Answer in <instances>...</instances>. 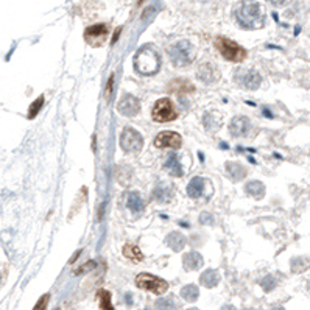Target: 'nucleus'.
Instances as JSON below:
<instances>
[{
    "instance_id": "obj_21",
    "label": "nucleus",
    "mask_w": 310,
    "mask_h": 310,
    "mask_svg": "<svg viewBox=\"0 0 310 310\" xmlns=\"http://www.w3.org/2000/svg\"><path fill=\"white\" fill-rule=\"evenodd\" d=\"M172 187L167 184H159L154 189V198L158 200V203H169L172 200Z\"/></svg>"
},
{
    "instance_id": "obj_35",
    "label": "nucleus",
    "mask_w": 310,
    "mask_h": 310,
    "mask_svg": "<svg viewBox=\"0 0 310 310\" xmlns=\"http://www.w3.org/2000/svg\"><path fill=\"white\" fill-rule=\"evenodd\" d=\"M126 304H128V305H131V295H129V293L126 295Z\"/></svg>"
},
{
    "instance_id": "obj_31",
    "label": "nucleus",
    "mask_w": 310,
    "mask_h": 310,
    "mask_svg": "<svg viewBox=\"0 0 310 310\" xmlns=\"http://www.w3.org/2000/svg\"><path fill=\"white\" fill-rule=\"evenodd\" d=\"M48 298H50V296H48V295L42 296V298L39 299V302L36 304V307H35V308H42L44 305H47V301H48Z\"/></svg>"
},
{
    "instance_id": "obj_34",
    "label": "nucleus",
    "mask_w": 310,
    "mask_h": 310,
    "mask_svg": "<svg viewBox=\"0 0 310 310\" xmlns=\"http://www.w3.org/2000/svg\"><path fill=\"white\" fill-rule=\"evenodd\" d=\"M119 35H120V28H117V30H116V35H114V38H112V42H116V41H117Z\"/></svg>"
},
{
    "instance_id": "obj_24",
    "label": "nucleus",
    "mask_w": 310,
    "mask_h": 310,
    "mask_svg": "<svg viewBox=\"0 0 310 310\" xmlns=\"http://www.w3.org/2000/svg\"><path fill=\"white\" fill-rule=\"evenodd\" d=\"M123 256L129 260H133V262H140V260L143 259L142 251L137 247H134V245H125L123 247Z\"/></svg>"
},
{
    "instance_id": "obj_11",
    "label": "nucleus",
    "mask_w": 310,
    "mask_h": 310,
    "mask_svg": "<svg viewBox=\"0 0 310 310\" xmlns=\"http://www.w3.org/2000/svg\"><path fill=\"white\" fill-rule=\"evenodd\" d=\"M154 145L158 148H179L181 146V136L173 131H162L156 136Z\"/></svg>"
},
{
    "instance_id": "obj_19",
    "label": "nucleus",
    "mask_w": 310,
    "mask_h": 310,
    "mask_svg": "<svg viewBox=\"0 0 310 310\" xmlns=\"http://www.w3.org/2000/svg\"><path fill=\"white\" fill-rule=\"evenodd\" d=\"M245 192L251 195L253 198L260 200V198H264V195H265V186L260 181H250L247 186H245Z\"/></svg>"
},
{
    "instance_id": "obj_10",
    "label": "nucleus",
    "mask_w": 310,
    "mask_h": 310,
    "mask_svg": "<svg viewBox=\"0 0 310 310\" xmlns=\"http://www.w3.org/2000/svg\"><path fill=\"white\" fill-rule=\"evenodd\" d=\"M117 109H119L120 114H123V116L133 117V116H137V114H139V111H140V103H139V100L136 99L134 95L126 94V95L122 97V100L119 102Z\"/></svg>"
},
{
    "instance_id": "obj_6",
    "label": "nucleus",
    "mask_w": 310,
    "mask_h": 310,
    "mask_svg": "<svg viewBox=\"0 0 310 310\" xmlns=\"http://www.w3.org/2000/svg\"><path fill=\"white\" fill-rule=\"evenodd\" d=\"M120 145L126 153H137L143 146V139L134 128H125L120 136Z\"/></svg>"
},
{
    "instance_id": "obj_36",
    "label": "nucleus",
    "mask_w": 310,
    "mask_h": 310,
    "mask_svg": "<svg viewBox=\"0 0 310 310\" xmlns=\"http://www.w3.org/2000/svg\"><path fill=\"white\" fill-rule=\"evenodd\" d=\"M0 281H2V277H0Z\"/></svg>"
},
{
    "instance_id": "obj_5",
    "label": "nucleus",
    "mask_w": 310,
    "mask_h": 310,
    "mask_svg": "<svg viewBox=\"0 0 310 310\" xmlns=\"http://www.w3.org/2000/svg\"><path fill=\"white\" fill-rule=\"evenodd\" d=\"M136 285L142 290L153 291L156 295H164L169 288L167 281L161 279V277H156V276H151V274H146V273H140L136 277Z\"/></svg>"
},
{
    "instance_id": "obj_16",
    "label": "nucleus",
    "mask_w": 310,
    "mask_h": 310,
    "mask_svg": "<svg viewBox=\"0 0 310 310\" xmlns=\"http://www.w3.org/2000/svg\"><path fill=\"white\" fill-rule=\"evenodd\" d=\"M167 245L173 250V251H183V248L186 247V237L178 232V231H173L167 236Z\"/></svg>"
},
{
    "instance_id": "obj_25",
    "label": "nucleus",
    "mask_w": 310,
    "mask_h": 310,
    "mask_svg": "<svg viewBox=\"0 0 310 310\" xmlns=\"http://www.w3.org/2000/svg\"><path fill=\"white\" fill-rule=\"evenodd\" d=\"M99 299H100V308H112V304H111V295L109 291L106 290H102L99 293Z\"/></svg>"
},
{
    "instance_id": "obj_9",
    "label": "nucleus",
    "mask_w": 310,
    "mask_h": 310,
    "mask_svg": "<svg viewBox=\"0 0 310 310\" xmlns=\"http://www.w3.org/2000/svg\"><path fill=\"white\" fill-rule=\"evenodd\" d=\"M108 38V25L105 24H97V25H91L86 28L85 31V39L88 44L94 45V47H100L105 44Z\"/></svg>"
},
{
    "instance_id": "obj_30",
    "label": "nucleus",
    "mask_w": 310,
    "mask_h": 310,
    "mask_svg": "<svg viewBox=\"0 0 310 310\" xmlns=\"http://www.w3.org/2000/svg\"><path fill=\"white\" fill-rule=\"evenodd\" d=\"M200 221H201L203 224H206V223L212 224V223H214V218H212V215H210V214H207V212H203L201 217H200Z\"/></svg>"
},
{
    "instance_id": "obj_27",
    "label": "nucleus",
    "mask_w": 310,
    "mask_h": 310,
    "mask_svg": "<svg viewBox=\"0 0 310 310\" xmlns=\"http://www.w3.org/2000/svg\"><path fill=\"white\" fill-rule=\"evenodd\" d=\"M260 285H262V288L265 291H270L276 287V281H274V277L273 276H265L262 281H260Z\"/></svg>"
},
{
    "instance_id": "obj_4",
    "label": "nucleus",
    "mask_w": 310,
    "mask_h": 310,
    "mask_svg": "<svg viewBox=\"0 0 310 310\" xmlns=\"http://www.w3.org/2000/svg\"><path fill=\"white\" fill-rule=\"evenodd\" d=\"M215 45L220 50L221 56L227 61H232V62H242L247 56V52H245V48L240 47L237 42L234 41H229L226 38H217L215 39Z\"/></svg>"
},
{
    "instance_id": "obj_15",
    "label": "nucleus",
    "mask_w": 310,
    "mask_h": 310,
    "mask_svg": "<svg viewBox=\"0 0 310 310\" xmlns=\"http://www.w3.org/2000/svg\"><path fill=\"white\" fill-rule=\"evenodd\" d=\"M198 76L201 81H204V83H212V81H215L218 78V70L215 66H212L210 62H204L198 69Z\"/></svg>"
},
{
    "instance_id": "obj_2",
    "label": "nucleus",
    "mask_w": 310,
    "mask_h": 310,
    "mask_svg": "<svg viewBox=\"0 0 310 310\" xmlns=\"http://www.w3.org/2000/svg\"><path fill=\"white\" fill-rule=\"evenodd\" d=\"M159 66V56L151 47H142L134 58V67L142 75H154Z\"/></svg>"
},
{
    "instance_id": "obj_20",
    "label": "nucleus",
    "mask_w": 310,
    "mask_h": 310,
    "mask_svg": "<svg viewBox=\"0 0 310 310\" xmlns=\"http://www.w3.org/2000/svg\"><path fill=\"white\" fill-rule=\"evenodd\" d=\"M166 169L170 172V175H173V176H176V178L183 176V166H181V162H179L176 153H172V154L167 158Z\"/></svg>"
},
{
    "instance_id": "obj_12",
    "label": "nucleus",
    "mask_w": 310,
    "mask_h": 310,
    "mask_svg": "<svg viewBox=\"0 0 310 310\" xmlns=\"http://www.w3.org/2000/svg\"><path fill=\"white\" fill-rule=\"evenodd\" d=\"M250 129V120L243 116H237L232 119L231 125H229V133L234 136V137H242L248 133Z\"/></svg>"
},
{
    "instance_id": "obj_13",
    "label": "nucleus",
    "mask_w": 310,
    "mask_h": 310,
    "mask_svg": "<svg viewBox=\"0 0 310 310\" xmlns=\"http://www.w3.org/2000/svg\"><path fill=\"white\" fill-rule=\"evenodd\" d=\"M204 264V260L201 257L200 253L197 251H190V253H186L184 257H183V265L186 270L189 271H193V270H200Z\"/></svg>"
},
{
    "instance_id": "obj_33",
    "label": "nucleus",
    "mask_w": 310,
    "mask_h": 310,
    "mask_svg": "<svg viewBox=\"0 0 310 310\" xmlns=\"http://www.w3.org/2000/svg\"><path fill=\"white\" fill-rule=\"evenodd\" d=\"M270 2H271L273 5H282L285 0H270Z\"/></svg>"
},
{
    "instance_id": "obj_22",
    "label": "nucleus",
    "mask_w": 310,
    "mask_h": 310,
    "mask_svg": "<svg viewBox=\"0 0 310 310\" xmlns=\"http://www.w3.org/2000/svg\"><path fill=\"white\" fill-rule=\"evenodd\" d=\"M226 170H227V173L231 175V178L234 179V181H240V179L247 175V170H245L243 166L239 164V162H227Z\"/></svg>"
},
{
    "instance_id": "obj_17",
    "label": "nucleus",
    "mask_w": 310,
    "mask_h": 310,
    "mask_svg": "<svg viewBox=\"0 0 310 310\" xmlns=\"http://www.w3.org/2000/svg\"><path fill=\"white\" fill-rule=\"evenodd\" d=\"M200 281L204 287L207 288H214L218 285L220 282V274L217 270H206L201 276H200Z\"/></svg>"
},
{
    "instance_id": "obj_32",
    "label": "nucleus",
    "mask_w": 310,
    "mask_h": 310,
    "mask_svg": "<svg viewBox=\"0 0 310 310\" xmlns=\"http://www.w3.org/2000/svg\"><path fill=\"white\" fill-rule=\"evenodd\" d=\"M112 81H114V78L111 76L109 78V85H108V97L111 95V91H112Z\"/></svg>"
},
{
    "instance_id": "obj_23",
    "label": "nucleus",
    "mask_w": 310,
    "mask_h": 310,
    "mask_svg": "<svg viewBox=\"0 0 310 310\" xmlns=\"http://www.w3.org/2000/svg\"><path fill=\"white\" fill-rule=\"evenodd\" d=\"M181 296H183V299H186L189 302L197 301L198 296H200V288L197 285H193V284H189V285L181 288Z\"/></svg>"
},
{
    "instance_id": "obj_29",
    "label": "nucleus",
    "mask_w": 310,
    "mask_h": 310,
    "mask_svg": "<svg viewBox=\"0 0 310 310\" xmlns=\"http://www.w3.org/2000/svg\"><path fill=\"white\" fill-rule=\"evenodd\" d=\"M156 307L158 308H170V307H175V305L172 304L170 299H161V301L156 302Z\"/></svg>"
},
{
    "instance_id": "obj_3",
    "label": "nucleus",
    "mask_w": 310,
    "mask_h": 310,
    "mask_svg": "<svg viewBox=\"0 0 310 310\" xmlns=\"http://www.w3.org/2000/svg\"><path fill=\"white\" fill-rule=\"evenodd\" d=\"M169 55L176 67L189 66V64H192V61L195 59V47L189 41L181 39L170 47Z\"/></svg>"
},
{
    "instance_id": "obj_14",
    "label": "nucleus",
    "mask_w": 310,
    "mask_h": 310,
    "mask_svg": "<svg viewBox=\"0 0 310 310\" xmlns=\"http://www.w3.org/2000/svg\"><path fill=\"white\" fill-rule=\"evenodd\" d=\"M204 189H206V181L203 178H200V176H195L192 181L189 183V186H187V195L190 198H193V200H197V198H200L201 195L204 193Z\"/></svg>"
},
{
    "instance_id": "obj_28",
    "label": "nucleus",
    "mask_w": 310,
    "mask_h": 310,
    "mask_svg": "<svg viewBox=\"0 0 310 310\" xmlns=\"http://www.w3.org/2000/svg\"><path fill=\"white\" fill-rule=\"evenodd\" d=\"M97 267V264L94 262V260H89V262L86 264V265H83V267H80L78 270H75V274L78 276V274H81V273H86V271H91L92 268H95Z\"/></svg>"
},
{
    "instance_id": "obj_18",
    "label": "nucleus",
    "mask_w": 310,
    "mask_h": 310,
    "mask_svg": "<svg viewBox=\"0 0 310 310\" xmlns=\"http://www.w3.org/2000/svg\"><path fill=\"white\" fill-rule=\"evenodd\" d=\"M126 206H128L129 210L133 212V214H140V212L143 210V207H145L143 200H142V197H140L137 192H133V193L128 195Z\"/></svg>"
},
{
    "instance_id": "obj_1",
    "label": "nucleus",
    "mask_w": 310,
    "mask_h": 310,
    "mask_svg": "<svg viewBox=\"0 0 310 310\" xmlns=\"http://www.w3.org/2000/svg\"><path fill=\"white\" fill-rule=\"evenodd\" d=\"M236 19L242 28L256 30L262 28L265 24V11L262 5L253 0H243L236 7Z\"/></svg>"
},
{
    "instance_id": "obj_26",
    "label": "nucleus",
    "mask_w": 310,
    "mask_h": 310,
    "mask_svg": "<svg viewBox=\"0 0 310 310\" xmlns=\"http://www.w3.org/2000/svg\"><path fill=\"white\" fill-rule=\"evenodd\" d=\"M42 105H44V97L41 95L39 99L30 106V111H28V117L30 119H33V117H36L38 116V112L41 111V108H42Z\"/></svg>"
},
{
    "instance_id": "obj_8",
    "label": "nucleus",
    "mask_w": 310,
    "mask_h": 310,
    "mask_svg": "<svg viewBox=\"0 0 310 310\" xmlns=\"http://www.w3.org/2000/svg\"><path fill=\"white\" fill-rule=\"evenodd\" d=\"M236 81L242 88L248 89V91H254L260 86L262 78H260V75L253 69H239L236 72Z\"/></svg>"
},
{
    "instance_id": "obj_7",
    "label": "nucleus",
    "mask_w": 310,
    "mask_h": 310,
    "mask_svg": "<svg viewBox=\"0 0 310 310\" xmlns=\"http://www.w3.org/2000/svg\"><path fill=\"white\" fill-rule=\"evenodd\" d=\"M173 119H176V111H175V106L170 102V99L159 100L153 108V120L164 123V122H170Z\"/></svg>"
}]
</instances>
